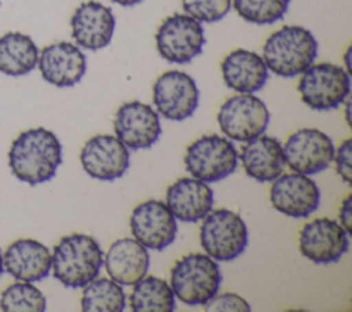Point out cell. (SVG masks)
Returning <instances> with one entry per match:
<instances>
[{
  "label": "cell",
  "mask_w": 352,
  "mask_h": 312,
  "mask_svg": "<svg viewBox=\"0 0 352 312\" xmlns=\"http://www.w3.org/2000/svg\"><path fill=\"white\" fill-rule=\"evenodd\" d=\"M62 162V144L54 132L32 128L12 140L8 166L12 175L30 186L51 180Z\"/></svg>",
  "instance_id": "1"
},
{
  "label": "cell",
  "mask_w": 352,
  "mask_h": 312,
  "mask_svg": "<svg viewBox=\"0 0 352 312\" xmlns=\"http://www.w3.org/2000/svg\"><path fill=\"white\" fill-rule=\"evenodd\" d=\"M318 55L314 34L297 25H287L271 33L263 45L267 69L280 77H296L307 70Z\"/></svg>",
  "instance_id": "2"
},
{
  "label": "cell",
  "mask_w": 352,
  "mask_h": 312,
  "mask_svg": "<svg viewBox=\"0 0 352 312\" xmlns=\"http://www.w3.org/2000/svg\"><path fill=\"white\" fill-rule=\"evenodd\" d=\"M51 257L54 278L73 289L84 287L95 279L103 264L99 243L85 234H70L60 238Z\"/></svg>",
  "instance_id": "3"
},
{
  "label": "cell",
  "mask_w": 352,
  "mask_h": 312,
  "mask_svg": "<svg viewBox=\"0 0 352 312\" xmlns=\"http://www.w3.org/2000/svg\"><path fill=\"white\" fill-rule=\"evenodd\" d=\"M221 272L208 254L188 253L170 269V289L184 304L195 307L208 302L220 289Z\"/></svg>",
  "instance_id": "4"
},
{
  "label": "cell",
  "mask_w": 352,
  "mask_h": 312,
  "mask_svg": "<svg viewBox=\"0 0 352 312\" xmlns=\"http://www.w3.org/2000/svg\"><path fill=\"white\" fill-rule=\"evenodd\" d=\"M199 228L202 249L216 261H231L248 246V228L239 214L230 209L210 210Z\"/></svg>",
  "instance_id": "5"
},
{
  "label": "cell",
  "mask_w": 352,
  "mask_h": 312,
  "mask_svg": "<svg viewBox=\"0 0 352 312\" xmlns=\"http://www.w3.org/2000/svg\"><path fill=\"white\" fill-rule=\"evenodd\" d=\"M297 91L312 110H331L348 99L351 77L344 67L334 63H315L301 73Z\"/></svg>",
  "instance_id": "6"
},
{
  "label": "cell",
  "mask_w": 352,
  "mask_h": 312,
  "mask_svg": "<svg viewBox=\"0 0 352 312\" xmlns=\"http://www.w3.org/2000/svg\"><path fill=\"white\" fill-rule=\"evenodd\" d=\"M184 165L192 177L205 183H214L236 169L238 153L228 139L219 135H205L187 147Z\"/></svg>",
  "instance_id": "7"
},
{
  "label": "cell",
  "mask_w": 352,
  "mask_h": 312,
  "mask_svg": "<svg viewBox=\"0 0 352 312\" xmlns=\"http://www.w3.org/2000/svg\"><path fill=\"white\" fill-rule=\"evenodd\" d=\"M204 44V27L188 14L165 18L155 33L157 51L170 63H188L202 52Z\"/></svg>",
  "instance_id": "8"
},
{
  "label": "cell",
  "mask_w": 352,
  "mask_h": 312,
  "mask_svg": "<svg viewBox=\"0 0 352 312\" xmlns=\"http://www.w3.org/2000/svg\"><path fill=\"white\" fill-rule=\"evenodd\" d=\"M217 122L227 137L246 143L264 133L270 122V111L253 93H239L220 106Z\"/></svg>",
  "instance_id": "9"
},
{
  "label": "cell",
  "mask_w": 352,
  "mask_h": 312,
  "mask_svg": "<svg viewBox=\"0 0 352 312\" xmlns=\"http://www.w3.org/2000/svg\"><path fill=\"white\" fill-rule=\"evenodd\" d=\"M153 102L157 111L166 120L183 121L197 110L199 91L194 78L187 73L168 70L153 85Z\"/></svg>",
  "instance_id": "10"
},
{
  "label": "cell",
  "mask_w": 352,
  "mask_h": 312,
  "mask_svg": "<svg viewBox=\"0 0 352 312\" xmlns=\"http://www.w3.org/2000/svg\"><path fill=\"white\" fill-rule=\"evenodd\" d=\"M283 157L287 166L302 175H315L324 170L334 155L331 139L315 128H301L285 142Z\"/></svg>",
  "instance_id": "11"
},
{
  "label": "cell",
  "mask_w": 352,
  "mask_h": 312,
  "mask_svg": "<svg viewBox=\"0 0 352 312\" xmlns=\"http://www.w3.org/2000/svg\"><path fill=\"white\" fill-rule=\"evenodd\" d=\"M346 231L336 220L319 217L302 225L298 234V249L315 264L338 261L348 250Z\"/></svg>",
  "instance_id": "12"
},
{
  "label": "cell",
  "mask_w": 352,
  "mask_h": 312,
  "mask_svg": "<svg viewBox=\"0 0 352 312\" xmlns=\"http://www.w3.org/2000/svg\"><path fill=\"white\" fill-rule=\"evenodd\" d=\"M131 232L146 249L162 250L169 246L177 234L175 216L166 203L148 199L138 205L129 219Z\"/></svg>",
  "instance_id": "13"
},
{
  "label": "cell",
  "mask_w": 352,
  "mask_h": 312,
  "mask_svg": "<svg viewBox=\"0 0 352 312\" xmlns=\"http://www.w3.org/2000/svg\"><path fill=\"white\" fill-rule=\"evenodd\" d=\"M270 201L278 212L289 217L301 219L318 209L320 191L307 175L285 173L272 180Z\"/></svg>",
  "instance_id": "14"
},
{
  "label": "cell",
  "mask_w": 352,
  "mask_h": 312,
  "mask_svg": "<svg viewBox=\"0 0 352 312\" xmlns=\"http://www.w3.org/2000/svg\"><path fill=\"white\" fill-rule=\"evenodd\" d=\"M80 161L91 177L110 181L121 177L129 168V151L117 136L96 135L81 148Z\"/></svg>",
  "instance_id": "15"
},
{
  "label": "cell",
  "mask_w": 352,
  "mask_h": 312,
  "mask_svg": "<svg viewBox=\"0 0 352 312\" xmlns=\"http://www.w3.org/2000/svg\"><path fill=\"white\" fill-rule=\"evenodd\" d=\"M114 132L131 150L150 148L161 135L158 113L139 100L126 102L116 113Z\"/></svg>",
  "instance_id": "16"
},
{
  "label": "cell",
  "mask_w": 352,
  "mask_h": 312,
  "mask_svg": "<svg viewBox=\"0 0 352 312\" xmlns=\"http://www.w3.org/2000/svg\"><path fill=\"white\" fill-rule=\"evenodd\" d=\"M72 37L77 45L98 51L110 44L116 27V18L109 7L99 1L81 3L70 18Z\"/></svg>",
  "instance_id": "17"
},
{
  "label": "cell",
  "mask_w": 352,
  "mask_h": 312,
  "mask_svg": "<svg viewBox=\"0 0 352 312\" xmlns=\"http://www.w3.org/2000/svg\"><path fill=\"white\" fill-rule=\"evenodd\" d=\"M37 65L43 78L59 88L76 85L87 71L85 55L69 41L44 47L38 54Z\"/></svg>",
  "instance_id": "18"
},
{
  "label": "cell",
  "mask_w": 352,
  "mask_h": 312,
  "mask_svg": "<svg viewBox=\"0 0 352 312\" xmlns=\"http://www.w3.org/2000/svg\"><path fill=\"white\" fill-rule=\"evenodd\" d=\"M166 206L175 219L195 223L213 206V190L195 177H180L166 188Z\"/></svg>",
  "instance_id": "19"
},
{
  "label": "cell",
  "mask_w": 352,
  "mask_h": 312,
  "mask_svg": "<svg viewBox=\"0 0 352 312\" xmlns=\"http://www.w3.org/2000/svg\"><path fill=\"white\" fill-rule=\"evenodd\" d=\"M50 249L41 242L22 238L12 242L3 254V267L16 280L37 282L51 269Z\"/></svg>",
  "instance_id": "20"
},
{
  "label": "cell",
  "mask_w": 352,
  "mask_h": 312,
  "mask_svg": "<svg viewBox=\"0 0 352 312\" xmlns=\"http://www.w3.org/2000/svg\"><path fill=\"white\" fill-rule=\"evenodd\" d=\"M226 85L239 93H253L261 89L268 78L264 59L249 49H234L220 63Z\"/></svg>",
  "instance_id": "21"
},
{
  "label": "cell",
  "mask_w": 352,
  "mask_h": 312,
  "mask_svg": "<svg viewBox=\"0 0 352 312\" xmlns=\"http://www.w3.org/2000/svg\"><path fill=\"white\" fill-rule=\"evenodd\" d=\"M103 263L113 280L131 286L146 276L150 256L146 247L136 239L122 238L110 245Z\"/></svg>",
  "instance_id": "22"
},
{
  "label": "cell",
  "mask_w": 352,
  "mask_h": 312,
  "mask_svg": "<svg viewBox=\"0 0 352 312\" xmlns=\"http://www.w3.org/2000/svg\"><path fill=\"white\" fill-rule=\"evenodd\" d=\"M239 159L246 175L257 181H272L283 173L285 157L279 140L271 136H257L242 147Z\"/></svg>",
  "instance_id": "23"
},
{
  "label": "cell",
  "mask_w": 352,
  "mask_h": 312,
  "mask_svg": "<svg viewBox=\"0 0 352 312\" xmlns=\"http://www.w3.org/2000/svg\"><path fill=\"white\" fill-rule=\"evenodd\" d=\"M38 60V48L33 38L21 32L0 36V71L11 77L30 73Z\"/></svg>",
  "instance_id": "24"
},
{
  "label": "cell",
  "mask_w": 352,
  "mask_h": 312,
  "mask_svg": "<svg viewBox=\"0 0 352 312\" xmlns=\"http://www.w3.org/2000/svg\"><path fill=\"white\" fill-rule=\"evenodd\" d=\"M129 307L133 312H172L175 294L164 279L153 275L143 276L133 285Z\"/></svg>",
  "instance_id": "25"
},
{
  "label": "cell",
  "mask_w": 352,
  "mask_h": 312,
  "mask_svg": "<svg viewBox=\"0 0 352 312\" xmlns=\"http://www.w3.org/2000/svg\"><path fill=\"white\" fill-rule=\"evenodd\" d=\"M125 308V293L113 279H92L84 286L81 309L84 312H121Z\"/></svg>",
  "instance_id": "26"
},
{
  "label": "cell",
  "mask_w": 352,
  "mask_h": 312,
  "mask_svg": "<svg viewBox=\"0 0 352 312\" xmlns=\"http://www.w3.org/2000/svg\"><path fill=\"white\" fill-rule=\"evenodd\" d=\"M45 308L44 294L32 282L12 283L0 296V309L4 312H43Z\"/></svg>",
  "instance_id": "27"
},
{
  "label": "cell",
  "mask_w": 352,
  "mask_h": 312,
  "mask_svg": "<svg viewBox=\"0 0 352 312\" xmlns=\"http://www.w3.org/2000/svg\"><path fill=\"white\" fill-rule=\"evenodd\" d=\"M290 0H231L236 14L246 22L271 25L287 12Z\"/></svg>",
  "instance_id": "28"
},
{
  "label": "cell",
  "mask_w": 352,
  "mask_h": 312,
  "mask_svg": "<svg viewBox=\"0 0 352 312\" xmlns=\"http://www.w3.org/2000/svg\"><path fill=\"white\" fill-rule=\"evenodd\" d=\"M186 14L199 22H217L223 19L230 8L231 0H182Z\"/></svg>",
  "instance_id": "29"
},
{
  "label": "cell",
  "mask_w": 352,
  "mask_h": 312,
  "mask_svg": "<svg viewBox=\"0 0 352 312\" xmlns=\"http://www.w3.org/2000/svg\"><path fill=\"white\" fill-rule=\"evenodd\" d=\"M208 312H249V302L236 293L214 294L208 302L204 304Z\"/></svg>",
  "instance_id": "30"
},
{
  "label": "cell",
  "mask_w": 352,
  "mask_h": 312,
  "mask_svg": "<svg viewBox=\"0 0 352 312\" xmlns=\"http://www.w3.org/2000/svg\"><path fill=\"white\" fill-rule=\"evenodd\" d=\"M351 153H352V140L345 139L337 150H334V164H336V170L338 176L346 183H352V169H351Z\"/></svg>",
  "instance_id": "31"
},
{
  "label": "cell",
  "mask_w": 352,
  "mask_h": 312,
  "mask_svg": "<svg viewBox=\"0 0 352 312\" xmlns=\"http://www.w3.org/2000/svg\"><path fill=\"white\" fill-rule=\"evenodd\" d=\"M338 217L341 221V227L346 231L348 235L352 234V194H348L340 206Z\"/></svg>",
  "instance_id": "32"
},
{
  "label": "cell",
  "mask_w": 352,
  "mask_h": 312,
  "mask_svg": "<svg viewBox=\"0 0 352 312\" xmlns=\"http://www.w3.org/2000/svg\"><path fill=\"white\" fill-rule=\"evenodd\" d=\"M113 3H116V4H120V5H122V7H132V5H135V4H139L140 1H143V0H111Z\"/></svg>",
  "instance_id": "33"
},
{
  "label": "cell",
  "mask_w": 352,
  "mask_h": 312,
  "mask_svg": "<svg viewBox=\"0 0 352 312\" xmlns=\"http://www.w3.org/2000/svg\"><path fill=\"white\" fill-rule=\"evenodd\" d=\"M349 55H351V47L346 48L345 55H344V60H345V66H346V73L351 76V62H349Z\"/></svg>",
  "instance_id": "34"
},
{
  "label": "cell",
  "mask_w": 352,
  "mask_h": 312,
  "mask_svg": "<svg viewBox=\"0 0 352 312\" xmlns=\"http://www.w3.org/2000/svg\"><path fill=\"white\" fill-rule=\"evenodd\" d=\"M346 100V99H345ZM349 109H351V103L349 100H346V106H345V120L348 122V125H351V118H349Z\"/></svg>",
  "instance_id": "35"
},
{
  "label": "cell",
  "mask_w": 352,
  "mask_h": 312,
  "mask_svg": "<svg viewBox=\"0 0 352 312\" xmlns=\"http://www.w3.org/2000/svg\"><path fill=\"white\" fill-rule=\"evenodd\" d=\"M4 271V267H3V254H1V250H0V275L3 274Z\"/></svg>",
  "instance_id": "36"
}]
</instances>
